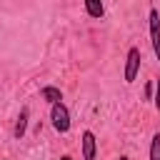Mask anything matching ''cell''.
Wrapping results in <instances>:
<instances>
[{
	"instance_id": "obj_9",
	"label": "cell",
	"mask_w": 160,
	"mask_h": 160,
	"mask_svg": "<svg viewBox=\"0 0 160 160\" xmlns=\"http://www.w3.org/2000/svg\"><path fill=\"white\" fill-rule=\"evenodd\" d=\"M155 108H158V112H160V78H158V82H155Z\"/></svg>"
},
{
	"instance_id": "obj_4",
	"label": "cell",
	"mask_w": 160,
	"mask_h": 160,
	"mask_svg": "<svg viewBox=\"0 0 160 160\" xmlns=\"http://www.w3.org/2000/svg\"><path fill=\"white\" fill-rule=\"evenodd\" d=\"M95 150H98L95 135L90 130H85L82 132V160H95Z\"/></svg>"
},
{
	"instance_id": "obj_11",
	"label": "cell",
	"mask_w": 160,
	"mask_h": 160,
	"mask_svg": "<svg viewBox=\"0 0 160 160\" xmlns=\"http://www.w3.org/2000/svg\"><path fill=\"white\" fill-rule=\"evenodd\" d=\"M120 160H130V158H128V155H120Z\"/></svg>"
},
{
	"instance_id": "obj_3",
	"label": "cell",
	"mask_w": 160,
	"mask_h": 160,
	"mask_svg": "<svg viewBox=\"0 0 160 160\" xmlns=\"http://www.w3.org/2000/svg\"><path fill=\"white\" fill-rule=\"evenodd\" d=\"M150 42L155 50V58L160 60V12L150 8Z\"/></svg>"
},
{
	"instance_id": "obj_1",
	"label": "cell",
	"mask_w": 160,
	"mask_h": 160,
	"mask_svg": "<svg viewBox=\"0 0 160 160\" xmlns=\"http://www.w3.org/2000/svg\"><path fill=\"white\" fill-rule=\"evenodd\" d=\"M50 120H52V128L58 132H68L70 130V110L62 102H58V105L50 108Z\"/></svg>"
},
{
	"instance_id": "obj_10",
	"label": "cell",
	"mask_w": 160,
	"mask_h": 160,
	"mask_svg": "<svg viewBox=\"0 0 160 160\" xmlns=\"http://www.w3.org/2000/svg\"><path fill=\"white\" fill-rule=\"evenodd\" d=\"M60 160H72V158H70V155H62V158H60Z\"/></svg>"
},
{
	"instance_id": "obj_2",
	"label": "cell",
	"mask_w": 160,
	"mask_h": 160,
	"mask_svg": "<svg viewBox=\"0 0 160 160\" xmlns=\"http://www.w3.org/2000/svg\"><path fill=\"white\" fill-rule=\"evenodd\" d=\"M140 60H142L140 50H138V48H130V50H128V58H125V72H122L125 82H132V80L138 78V70H140Z\"/></svg>"
},
{
	"instance_id": "obj_8",
	"label": "cell",
	"mask_w": 160,
	"mask_h": 160,
	"mask_svg": "<svg viewBox=\"0 0 160 160\" xmlns=\"http://www.w3.org/2000/svg\"><path fill=\"white\" fill-rule=\"evenodd\" d=\"M150 160H160V132H155L150 140Z\"/></svg>"
},
{
	"instance_id": "obj_6",
	"label": "cell",
	"mask_w": 160,
	"mask_h": 160,
	"mask_svg": "<svg viewBox=\"0 0 160 160\" xmlns=\"http://www.w3.org/2000/svg\"><path fill=\"white\" fill-rule=\"evenodd\" d=\"M85 12L90 15V18H102L105 15V8H102V2L100 0H85Z\"/></svg>"
},
{
	"instance_id": "obj_5",
	"label": "cell",
	"mask_w": 160,
	"mask_h": 160,
	"mask_svg": "<svg viewBox=\"0 0 160 160\" xmlns=\"http://www.w3.org/2000/svg\"><path fill=\"white\" fill-rule=\"evenodd\" d=\"M40 98H42L45 102H50V105H58V102H62V90L55 88V85H45V88L40 90Z\"/></svg>"
},
{
	"instance_id": "obj_7",
	"label": "cell",
	"mask_w": 160,
	"mask_h": 160,
	"mask_svg": "<svg viewBox=\"0 0 160 160\" xmlns=\"http://www.w3.org/2000/svg\"><path fill=\"white\" fill-rule=\"evenodd\" d=\"M28 115H30V110H28V108H22V110H20V115H18V122H15V138H22V135H25Z\"/></svg>"
}]
</instances>
